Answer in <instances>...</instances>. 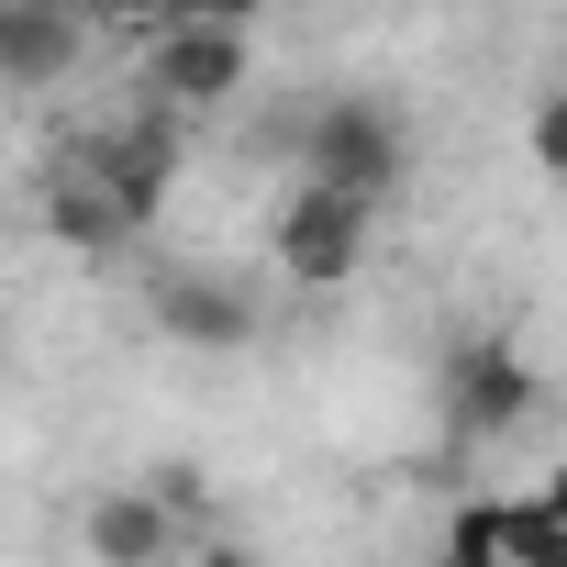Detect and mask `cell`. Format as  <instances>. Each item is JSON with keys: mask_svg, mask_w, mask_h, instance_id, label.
Instances as JSON below:
<instances>
[{"mask_svg": "<svg viewBox=\"0 0 567 567\" xmlns=\"http://www.w3.org/2000/svg\"><path fill=\"white\" fill-rule=\"evenodd\" d=\"M401 167H412V134H401V112H390V101H368V90H334V101L301 123V178H323V189L390 200V189H401Z\"/></svg>", "mask_w": 567, "mask_h": 567, "instance_id": "obj_1", "label": "cell"}, {"mask_svg": "<svg viewBox=\"0 0 567 567\" xmlns=\"http://www.w3.org/2000/svg\"><path fill=\"white\" fill-rule=\"evenodd\" d=\"M368 223H379V200L301 178L290 212H278V278H301V290H346V278L368 267Z\"/></svg>", "mask_w": 567, "mask_h": 567, "instance_id": "obj_2", "label": "cell"}, {"mask_svg": "<svg viewBox=\"0 0 567 567\" xmlns=\"http://www.w3.org/2000/svg\"><path fill=\"white\" fill-rule=\"evenodd\" d=\"M245 23H156L145 45V101L156 112H223L245 90Z\"/></svg>", "mask_w": 567, "mask_h": 567, "instance_id": "obj_3", "label": "cell"}, {"mask_svg": "<svg viewBox=\"0 0 567 567\" xmlns=\"http://www.w3.org/2000/svg\"><path fill=\"white\" fill-rule=\"evenodd\" d=\"M445 434L456 445H501L523 412H534V368H523V346L512 334H467L456 357H445Z\"/></svg>", "mask_w": 567, "mask_h": 567, "instance_id": "obj_4", "label": "cell"}, {"mask_svg": "<svg viewBox=\"0 0 567 567\" xmlns=\"http://www.w3.org/2000/svg\"><path fill=\"white\" fill-rule=\"evenodd\" d=\"M68 167H90V178H101V189H112V200L145 223V212L167 200V178H178V112H156V101H145L134 123L79 134V145H68Z\"/></svg>", "mask_w": 567, "mask_h": 567, "instance_id": "obj_5", "label": "cell"}, {"mask_svg": "<svg viewBox=\"0 0 567 567\" xmlns=\"http://www.w3.org/2000/svg\"><path fill=\"white\" fill-rule=\"evenodd\" d=\"M145 312H156L167 346H200V357L256 346V301H245V278H223V267H167L145 290Z\"/></svg>", "mask_w": 567, "mask_h": 567, "instance_id": "obj_6", "label": "cell"}, {"mask_svg": "<svg viewBox=\"0 0 567 567\" xmlns=\"http://www.w3.org/2000/svg\"><path fill=\"white\" fill-rule=\"evenodd\" d=\"M79 45H90V23L68 0H0V79L12 90H56L79 68Z\"/></svg>", "mask_w": 567, "mask_h": 567, "instance_id": "obj_7", "label": "cell"}, {"mask_svg": "<svg viewBox=\"0 0 567 567\" xmlns=\"http://www.w3.org/2000/svg\"><path fill=\"white\" fill-rule=\"evenodd\" d=\"M45 234H56V245H79V256H123L145 223H134L90 167H68V156H56V178H45Z\"/></svg>", "mask_w": 567, "mask_h": 567, "instance_id": "obj_8", "label": "cell"}, {"mask_svg": "<svg viewBox=\"0 0 567 567\" xmlns=\"http://www.w3.org/2000/svg\"><path fill=\"white\" fill-rule=\"evenodd\" d=\"M189 545V523L156 501V489H112V501H90V556H112V567H156V556H178Z\"/></svg>", "mask_w": 567, "mask_h": 567, "instance_id": "obj_9", "label": "cell"}, {"mask_svg": "<svg viewBox=\"0 0 567 567\" xmlns=\"http://www.w3.org/2000/svg\"><path fill=\"white\" fill-rule=\"evenodd\" d=\"M445 556H467V567H478V556H501V501H467V512L445 523Z\"/></svg>", "mask_w": 567, "mask_h": 567, "instance_id": "obj_10", "label": "cell"}, {"mask_svg": "<svg viewBox=\"0 0 567 567\" xmlns=\"http://www.w3.org/2000/svg\"><path fill=\"white\" fill-rule=\"evenodd\" d=\"M534 167H545V178H567V90H545V101H534Z\"/></svg>", "mask_w": 567, "mask_h": 567, "instance_id": "obj_11", "label": "cell"}, {"mask_svg": "<svg viewBox=\"0 0 567 567\" xmlns=\"http://www.w3.org/2000/svg\"><path fill=\"white\" fill-rule=\"evenodd\" d=\"M156 23H256V0H167Z\"/></svg>", "mask_w": 567, "mask_h": 567, "instance_id": "obj_12", "label": "cell"}, {"mask_svg": "<svg viewBox=\"0 0 567 567\" xmlns=\"http://www.w3.org/2000/svg\"><path fill=\"white\" fill-rule=\"evenodd\" d=\"M68 12H79V23H156L167 0H68Z\"/></svg>", "mask_w": 567, "mask_h": 567, "instance_id": "obj_13", "label": "cell"}]
</instances>
